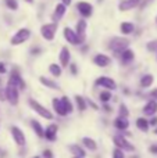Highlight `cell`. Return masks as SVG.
Listing matches in <instances>:
<instances>
[{"label":"cell","mask_w":157,"mask_h":158,"mask_svg":"<svg viewBox=\"0 0 157 158\" xmlns=\"http://www.w3.org/2000/svg\"><path fill=\"white\" fill-rule=\"evenodd\" d=\"M53 107H54L56 112H57L58 115H67L68 114V111H67L64 103L61 100H58V98H53Z\"/></svg>","instance_id":"14"},{"label":"cell","mask_w":157,"mask_h":158,"mask_svg":"<svg viewBox=\"0 0 157 158\" xmlns=\"http://www.w3.org/2000/svg\"><path fill=\"white\" fill-rule=\"evenodd\" d=\"M113 142L118 148H124V150H127V151H134L135 150V147H134V146L131 144L127 139H124L122 136H114Z\"/></svg>","instance_id":"6"},{"label":"cell","mask_w":157,"mask_h":158,"mask_svg":"<svg viewBox=\"0 0 157 158\" xmlns=\"http://www.w3.org/2000/svg\"><path fill=\"white\" fill-rule=\"evenodd\" d=\"M40 82L45 85V86L50 87V89H58L57 83H54L53 81H50V79H47V78H45V77H40Z\"/></svg>","instance_id":"28"},{"label":"cell","mask_w":157,"mask_h":158,"mask_svg":"<svg viewBox=\"0 0 157 158\" xmlns=\"http://www.w3.org/2000/svg\"><path fill=\"white\" fill-rule=\"evenodd\" d=\"M56 135H57V125H50V126H47V128H46L43 136L46 137L47 140L53 142V140L56 139Z\"/></svg>","instance_id":"16"},{"label":"cell","mask_w":157,"mask_h":158,"mask_svg":"<svg viewBox=\"0 0 157 158\" xmlns=\"http://www.w3.org/2000/svg\"><path fill=\"white\" fill-rule=\"evenodd\" d=\"M150 153L157 154V146H152V147H150Z\"/></svg>","instance_id":"38"},{"label":"cell","mask_w":157,"mask_h":158,"mask_svg":"<svg viewBox=\"0 0 157 158\" xmlns=\"http://www.w3.org/2000/svg\"><path fill=\"white\" fill-rule=\"evenodd\" d=\"M43 157L45 158H53V153L50 150H45L43 151Z\"/></svg>","instance_id":"36"},{"label":"cell","mask_w":157,"mask_h":158,"mask_svg":"<svg viewBox=\"0 0 157 158\" xmlns=\"http://www.w3.org/2000/svg\"><path fill=\"white\" fill-rule=\"evenodd\" d=\"M49 71L52 72L54 77H60L61 75V68H60V65H57V64H52V65L49 67Z\"/></svg>","instance_id":"29"},{"label":"cell","mask_w":157,"mask_h":158,"mask_svg":"<svg viewBox=\"0 0 157 158\" xmlns=\"http://www.w3.org/2000/svg\"><path fill=\"white\" fill-rule=\"evenodd\" d=\"M128 44H129V40H127V39L114 38L110 43V47H111V50H114L116 53H120V52H124L128 47Z\"/></svg>","instance_id":"5"},{"label":"cell","mask_w":157,"mask_h":158,"mask_svg":"<svg viewBox=\"0 0 157 158\" xmlns=\"http://www.w3.org/2000/svg\"><path fill=\"white\" fill-rule=\"evenodd\" d=\"M8 85H13V86H15L17 89H24L25 87V82L22 81V78L19 77L18 74H13L10 77V81H8Z\"/></svg>","instance_id":"11"},{"label":"cell","mask_w":157,"mask_h":158,"mask_svg":"<svg viewBox=\"0 0 157 158\" xmlns=\"http://www.w3.org/2000/svg\"><path fill=\"white\" fill-rule=\"evenodd\" d=\"M4 72H6V65L0 63V74H4Z\"/></svg>","instance_id":"37"},{"label":"cell","mask_w":157,"mask_h":158,"mask_svg":"<svg viewBox=\"0 0 157 158\" xmlns=\"http://www.w3.org/2000/svg\"><path fill=\"white\" fill-rule=\"evenodd\" d=\"M96 85H97V86L107 87V89H116V87H117L116 82H114L111 78H107V77H100L96 81Z\"/></svg>","instance_id":"10"},{"label":"cell","mask_w":157,"mask_h":158,"mask_svg":"<svg viewBox=\"0 0 157 158\" xmlns=\"http://www.w3.org/2000/svg\"><path fill=\"white\" fill-rule=\"evenodd\" d=\"M77 7L82 17H91L92 13H93V7H92V4L88 2H79L77 4Z\"/></svg>","instance_id":"9"},{"label":"cell","mask_w":157,"mask_h":158,"mask_svg":"<svg viewBox=\"0 0 157 158\" xmlns=\"http://www.w3.org/2000/svg\"><path fill=\"white\" fill-rule=\"evenodd\" d=\"M70 151H71L74 156H77V157H85V151L82 150V148L79 147V146H77V144H72V146H70Z\"/></svg>","instance_id":"25"},{"label":"cell","mask_w":157,"mask_h":158,"mask_svg":"<svg viewBox=\"0 0 157 158\" xmlns=\"http://www.w3.org/2000/svg\"><path fill=\"white\" fill-rule=\"evenodd\" d=\"M150 123H152V125H156V123H157V119H156V118H153L152 122H150Z\"/></svg>","instance_id":"42"},{"label":"cell","mask_w":157,"mask_h":158,"mask_svg":"<svg viewBox=\"0 0 157 158\" xmlns=\"http://www.w3.org/2000/svg\"><path fill=\"white\" fill-rule=\"evenodd\" d=\"M114 126H116L117 129H120V131H125V129H128V126H129V122H128V119L125 117H118L114 121Z\"/></svg>","instance_id":"19"},{"label":"cell","mask_w":157,"mask_h":158,"mask_svg":"<svg viewBox=\"0 0 157 158\" xmlns=\"http://www.w3.org/2000/svg\"><path fill=\"white\" fill-rule=\"evenodd\" d=\"M83 144H85V147H88L91 151H96V148H97L96 142H95L93 139H91V137H83Z\"/></svg>","instance_id":"24"},{"label":"cell","mask_w":157,"mask_h":158,"mask_svg":"<svg viewBox=\"0 0 157 158\" xmlns=\"http://www.w3.org/2000/svg\"><path fill=\"white\" fill-rule=\"evenodd\" d=\"M61 2H63V4L70 6V4H71V2H72V0H61Z\"/></svg>","instance_id":"40"},{"label":"cell","mask_w":157,"mask_h":158,"mask_svg":"<svg viewBox=\"0 0 157 158\" xmlns=\"http://www.w3.org/2000/svg\"><path fill=\"white\" fill-rule=\"evenodd\" d=\"M27 3H33V0H25Z\"/></svg>","instance_id":"44"},{"label":"cell","mask_w":157,"mask_h":158,"mask_svg":"<svg viewBox=\"0 0 157 158\" xmlns=\"http://www.w3.org/2000/svg\"><path fill=\"white\" fill-rule=\"evenodd\" d=\"M75 101H77V106H78V108H79L81 111H83V110L86 108V103H85V100H83L81 96H75Z\"/></svg>","instance_id":"30"},{"label":"cell","mask_w":157,"mask_h":158,"mask_svg":"<svg viewBox=\"0 0 157 158\" xmlns=\"http://www.w3.org/2000/svg\"><path fill=\"white\" fill-rule=\"evenodd\" d=\"M143 112L146 115H155L157 112V101L155 100H150L146 106L143 107Z\"/></svg>","instance_id":"18"},{"label":"cell","mask_w":157,"mask_h":158,"mask_svg":"<svg viewBox=\"0 0 157 158\" xmlns=\"http://www.w3.org/2000/svg\"><path fill=\"white\" fill-rule=\"evenodd\" d=\"M121 32L124 33V35H129V33H132L134 32V29H135V27H134V24L132 22H122L121 24Z\"/></svg>","instance_id":"21"},{"label":"cell","mask_w":157,"mask_h":158,"mask_svg":"<svg viewBox=\"0 0 157 158\" xmlns=\"http://www.w3.org/2000/svg\"><path fill=\"white\" fill-rule=\"evenodd\" d=\"M128 114H129V112H128L127 107H125L124 104H122V106H120V117H125V118H127Z\"/></svg>","instance_id":"34"},{"label":"cell","mask_w":157,"mask_h":158,"mask_svg":"<svg viewBox=\"0 0 157 158\" xmlns=\"http://www.w3.org/2000/svg\"><path fill=\"white\" fill-rule=\"evenodd\" d=\"M66 10H67V6L63 4V3H58V4L56 6V8H54V19L56 21H60V19L63 18L64 14H66Z\"/></svg>","instance_id":"17"},{"label":"cell","mask_w":157,"mask_h":158,"mask_svg":"<svg viewBox=\"0 0 157 158\" xmlns=\"http://www.w3.org/2000/svg\"><path fill=\"white\" fill-rule=\"evenodd\" d=\"M86 21L85 19H79V21L77 22V35L79 36L81 39L85 36V32H86Z\"/></svg>","instance_id":"20"},{"label":"cell","mask_w":157,"mask_h":158,"mask_svg":"<svg viewBox=\"0 0 157 158\" xmlns=\"http://www.w3.org/2000/svg\"><path fill=\"white\" fill-rule=\"evenodd\" d=\"M64 38L67 39V42L71 44H79L82 42V39L77 35V32L71 29V28H64Z\"/></svg>","instance_id":"7"},{"label":"cell","mask_w":157,"mask_h":158,"mask_svg":"<svg viewBox=\"0 0 157 158\" xmlns=\"http://www.w3.org/2000/svg\"><path fill=\"white\" fill-rule=\"evenodd\" d=\"M0 98L3 100V98H6V96H3V93H0Z\"/></svg>","instance_id":"43"},{"label":"cell","mask_w":157,"mask_h":158,"mask_svg":"<svg viewBox=\"0 0 157 158\" xmlns=\"http://www.w3.org/2000/svg\"><path fill=\"white\" fill-rule=\"evenodd\" d=\"M29 36H31V31L27 29V28H21V29L11 38V44H13V46H18V44L27 42L28 39H29Z\"/></svg>","instance_id":"1"},{"label":"cell","mask_w":157,"mask_h":158,"mask_svg":"<svg viewBox=\"0 0 157 158\" xmlns=\"http://www.w3.org/2000/svg\"><path fill=\"white\" fill-rule=\"evenodd\" d=\"M136 126H138L142 132L149 131V122H147L145 118H138V119H136Z\"/></svg>","instance_id":"22"},{"label":"cell","mask_w":157,"mask_h":158,"mask_svg":"<svg viewBox=\"0 0 157 158\" xmlns=\"http://www.w3.org/2000/svg\"><path fill=\"white\" fill-rule=\"evenodd\" d=\"M70 58H71V54H70V50L67 47H63L60 52V63L63 67H68L70 64Z\"/></svg>","instance_id":"15"},{"label":"cell","mask_w":157,"mask_h":158,"mask_svg":"<svg viewBox=\"0 0 157 158\" xmlns=\"http://www.w3.org/2000/svg\"><path fill=\"white\" fill-rule=\"evenodd\" d=\"M74 158H82V157H77V156H75V157H74Z\"/></svg>","instance_id":"46"},{"label":"cell","mask_w":157,"mask_h":158,"mask_svg":"<svg viewBox=\"0 0 157 158\" xmlns=\"http://www.w3.org/2000/svg\"><path fill=\"white\" fill-rule=\"evenodd\" d=\"M57 31V22H52V24H45L40 28V33L46 40H53Z\"/></svg>","instance_id":"3"},{"label":"cell","mask_w":157,"mask_h":158,"mask_svg":"<svg viewBox=\"0 0 157 158\" xmlns=\"http://www.w3.org/2000/svg\"><path fill=\"white\" fill-rule=\"evenodd\" d=\"M29 106H31V108L35 110V111L38 112L40 117L46 118V119H53V114H52V112H50L47 108H45L42 104H39L38 101H35L33 98H29Z\"/></svg>","instance_id":"2"},{"label":"cell","mask_w":157,"mask_h":158,"mask_svg":"<svg viewBox=\"0 0 157 158\" xmlns=\"http://www.w3.org/2000/svg\"><path fill=\"white\" fill-rule=\"evenodd\" d=\"M33 158H39V157H33Z\"/></svg>","instance_id":"47"},{"label":"cell","mask_w":157,"mask_h":158,"mask_svg":"<svg viewBox=\"0 0 157 158\" xmlns=\"http://www.w3.org/2000/svg\"><path fill=\"white\" fill-rule=\"evenodd\" d=\"M93 63L96 64L97 67H107L108 64L111 63V60H110V57L106 54H97L96 57L93 58Z\"/></svg>","instance_id":"13"},{"label":"cell","mask_w":157,"mask_h":158,"mask_svg":"<svg viewBox=\"0 0 157 158\" xmlns=\"http://www.w3.org/2000/svg\"><path fill=\"white\" fill-rule=\"evenodd\" d=\"M6 4H7V7L10 8V10H17V8H18L17 0H6Z\"/></svg>","instance_id":"31"},{"label":"cell","mask_w":157,"mask_h":158,"mask_svg":"<svg viewBox=\"0 0 157 158\" xmlns=\"http://www.w3.org/2000/svg\"><path fill=\"white\" fill-rule=\"evenodd\" d=\"M113 158H125V157H124V153L121 151V148L117 147L116 150H114V153H113Z\"/></svg>","instance_id":"35"},{"label":"cell","mask_w":157,"mask_h":158,"mask_svg":"<svg viewBox=\"0 0 157 158\" xmlns=\"http://www.w3.org/2000/svg\"><path fill=\"white\" fill-rule=\"evenodd\" d=\"M150 96H152V97H155V98H157V89L152 90V93H150Z\"/></svg>","instance_id":"39"},{"label":"cell","mask_w":157,"mask_h":158,"mask_svg":"<svg viewBox=\"0 0 157 158\" xmlns=\"http://www.w3.org/2000/svg\"><path fill=\"white\" fill-rule=\"evenodd\" d=\"M61 101L64 103V106H66L67 111L71 112V111H72V104H71V101H70V98H68V97H63V98H61Z\"/></svg>","instance_id":"32"},{"label":"cell","mask_w":157,"mask_h":158,"mask_svg":"<svg viewBox=\"0 0 157 158\" xmlns=\"http://www.w3.org/2000/svg\"><path fill=\"white\" fill-rule=\"evenodd\" d=\"M134 52L132 50H129V49H125L124 52H122V61L124 63H131V61L134 60Z\"/></svg>","instance_id":"26"},{"label":"cell","mask_w":157,"mask_h":158,"mask_svg":"<svg viewBox=\"0 0 157 158\" xmlns=\"http://www.w3.org/2000/svg\"><path fill=\"white\" fill-rule=\"evenodd\" d=\"M4 94H6V98L10 101L11 106H17V104H18V89H17L15 86L8 85Z\"/></svg>","instance_id":"4"},{"label":"cell","mask_w":157,"mask_h":158,"mask_svg":"<svg viewBox=\"0 0 157 158\" xmlns=\"http://www.w3.org/2000/svg\"><path fill=\"white\" fill-rule=\"evenodd\" d=\"M31 125H32L33 131L36 132V135H38L39 137H42V136H43L45 131H43V128H42V125H40V123H39V122H38V121L32 119V121H31Z\"/></svg>","instance_id":"23"},{"label":"cell","mask_w":157,"mask_h":158,"mask_svg":"<svg viewBox=\"0 0 157 158\" xmlns=\"http://www.w3.org/2000/svg\"><path fill=\"white\" fill-rule=\"evenodd\" d=\"M139 2H141V0H124V2L120 3L118 10L120 11H128V10H131V8L136 7V6L139 4Z\"/></svg>","instance_id":"12"},{"label":"cell","mask_w":157,"mask_h":158,"mask_svg":"<svg viewBox=\"0 0 157 158\" xmlns=\"http://www.w3.org/2000/svg\"><path fill=\"white\" fill-rule=\"evenodd\" d=\"M11 135H13L14 142H15L18 146L25 144V135L18 126H13V128H11Z\"/></svg>","instance_id":"8"},{"label":"cell","mask_w":157,"mask_h":158,"mask_svg":"<svg viewBox=\"0 0 157 158\" xmlns=\"http://www.w3.org/2000/svg\"><path fill=\"white\" fill-rule=\"evenodd\" d=\"M71 71H72V74H77V67H75V65H71Z\"/></svg>","instance_id":"41"},{"label":"cell","mask_w":157,"mask_h":158,"mask_svg":"<svg viewBox=\"0 0 157 158\" xmlns=\"http://www.w3.org/2000/svg\"><path fill=\"white\" fill-rule=\"evenodd\" d=\"M153 81H155V78H153L152 75H145V77L141 79V86L142 87H149L150 85L153 83Z\"/></svg>","instance_id":"27"},{"label":"cell","mask_w":157,"mask_h":158,"mask_svg":"<svg viewBox=\"0 0 157 158\" xmlns=\"http://www.w3.org/2000/svg\"><path fill=\"white\" fill-rule=\"evenodd\" d=\"M155 133H156V135H157V128H156V129H155Z\"/></svg>","instance_id":"45"},{"label":"cell","mask_w":157,"mask_h":158,"mask_svg":"<svg viewBox=\"0 0 157 158\" xmlns=\"http://www.w3.org/2000/svg\"><path fill=\"white\" fill-rule=\"evenodd\" d=\"M111 98V94H110V92H102L100 93V100L102 101H104V103H107L108 100Z\"/></svg>","instance_id":"33"}]
</instances>
